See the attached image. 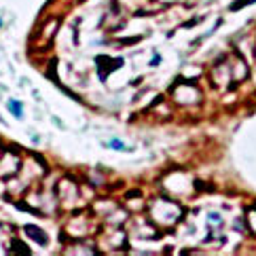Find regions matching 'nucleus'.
Masks as SVG:
<instances>
[{
    "label": "nucleus",
    "mask_w": 256,
    "mask_h": 256,
    "mask_svg": "<svg viewBox=\"0 0 256 256\" xmlns=\"http://www.w3.org/2000/svg\"><path fill=\"white\" fill-rule=\"evenodd\" d=\"M110 146H112V148H117V150H123V148H125L119 140H112V142H110Z\"/></svg>",
    "instance_id": "1"
},
{
    "label": "nucleus",
    "mask_w": 256,
    "mask_h": 256,
    "mask_svg": "<svg viewBox=\"0 0 256 256\" xmlns=\"http://www.w3.org/2000/svg\"><path fill=\"white\" fill-rule=\"evenodd\" d=\"M11 108L15 110V117H19L21 112H19V104H15V102H11Z\"/></svg>",
    "instance_id": "2"
}]
</instances>
